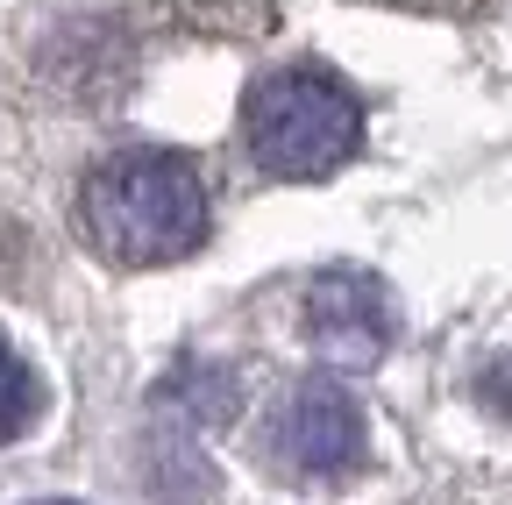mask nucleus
I'll return each mask as SVG.
<instances>
[{"mask_svg":"<svg viewBox=\"0 0 512 505\" xmlns=\"http://www.w3.org/2000/svg\"><path fill=\"white\" fill-rule=\"evenodd\" d=\"M79 221L107 264L157 271L207 242V185L171 150H114L79 185Z\"/></svg>","mask_w":512,"mask_h":505,"instance_id":"1","label":"nucleus"},{"mask_svg":"<svg viewBox=\"0 0 512 505\" xmlns=\"http://www.w3.org/2000/svg\"><path fill=\"white\" fill-rule=\"evenodd\" d=\"M242 136L271 178H328L363 143V100L335 72L292 65V72H271L249 86Z\"/></svg>","mask_w":512,"mask_h":505,"instance_id":"2","label":"nucleus"},{"mask_svg":"<svg viewBox=\"0 0 512 505\" xmlns=\"http://www.w3.org/2000/svg\"><path fill=\"white\" fill-rule=\"evenodd\" d=\"M264 449L271 463L299 477H342L363 463V406L335 385V377H299L292 392H278L264 420Z\"/></svg>","mask_w":512,"mask_h":505,"instance_id":"3","label":"nucleus"},{"mask_svg":"<svg viewBox=\"0 0 512 505\" xmlns=\"http://www.w3.org/2000/svg\"><path fill=\"white\" fill-rule=\"evenodd\" d=\"M392 335H399V299L377 271L342 264V271H320L306 285V342L328 363L363 370V363H377L392 349Z\"/></svg>","mask_w":512,"mask_h":505,"instance_id":"4","label":"nucleus"},{"mask_svg":"<svg viewBox=\"0 0 512 505\" xmlns=\"http://www.w3.org/2000/svg\"><path fill=\"white\" fill-rule=\"evenodd\" d=\"M207 484H214V470H207L200 449H192V434H157L150 441V491L164 505H192Z\"/></svg>","mask_w":512,"mask_h":505,"instance_id":"5","label":"nucleus"},{"mask_svg":"<svg viewBox=\"0 0 512 505\" xmlns=\"http://www.w3.org/2000/svg\"><path fill=\"white\" fill-rule=\"evenodd\" d=\"M36 413H43V377H36V363H29L15 342H0V441L29 434Z\"/></svg>","mask_w":512,"mask_h":505,"instance_id":"6","label":"nucleus"},{"mask_svg":"<svg viewBox=\"0 0 512 505\" xmlns=\"http://www.w3.org/2000/svg\"><path fill=\"white\" fill-rule=\"evenodd\" d=\"M477 399H484L498 420H512V356H498V363L477 377Z\"/></svg>","mask_w":512,"mask_h":505,"instance_id":"7","label":"nucleus"},{"mask_svg":"<svg viewBox=\"0 0 512 505\" xmlns=\"http://www.w3.org/2000/svg\"><path fill=\"white\" fill-rule=\"evenodd\" d=\"M43 505H72V498H43Z\"/></svg>","mask_w":512,"mask_h":505,"instance_id":"8","label":"nucleus"}]
</instances>
